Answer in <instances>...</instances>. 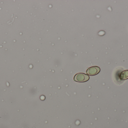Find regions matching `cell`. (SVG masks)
Masks as SVG:
<instances>
[{
  "label": "cell",
  "mask_w": 128,
  "mask_h": 128,
  "mask_svg": "<svg viewBox=\"0 0 128 128\" xmlns=\"http://www.w3.org/2000/svg\"><path fill=\"white\" fill-rule=\"evenodd\" d=\"M89 79V76L88 75L83 73H79L74 76V79L75 82H84L88 81Z\"/></svg>",
  "instance_id": "cell-1"
},
{
  "label": "cell",
  "mask_w": 128,
  "mask_h": 128,
  "mask_svg": "<svg viewBox=\"0 0 128 128\" xmlns=\"http://www.w3.org/2000/svg\"><path fill=\"white\" fill-rule=\"evenodd\" d=\"M100 71V69L99 67L93 66L87 69L86 73L90 76H92L97 75Z\"/></svg>",
  "instance_id": "cell-2"
},
{
  "label": "cell",
  "mask_w": 128,
  "mask_h": 128,
  "mask_svg": "<svg viewBox=\"0 0 128 128\" xmlns=\"http://www.w3.org/2000/svg\"><path fill=\"white\" fill-rule=\"evenodd\" d=\"M121 80H126L128 79V70L124 71L121 73L120 75Z\"/></svg>",
  "instance_id": "cell-3"
}]
</instances>
